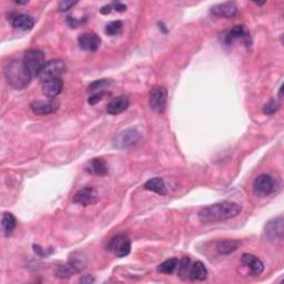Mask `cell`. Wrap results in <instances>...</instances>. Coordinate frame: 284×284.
I'll list each match as a JSON object with an SVG mask.
<instances>
[{
    "instance_id": "cell-1",
    "label": "cell",
    "mask_w": 284,
    "mask_h": 284,
    "mask_svg": "<svg viewBox=\"0 0 284 284\" xmlns=\"http://www.w3.org/2000/svg\"><path fill=\"white\" fill-rule=\"evenodd\" d=\"M241 207L238 203L222 201L206 207L199 212V220L202 223H217L233 219L241 213Z\"/></svg>"
},
{
    "instance_id": "cell-2",
    "label": "cell",
    "mask_w": 284,
    "mask_h": 284,
    "mask_svg": "<svg viewBox=\"0 0 284 284\" xmlns=\"http://www.w3.org/2000/svg\"><path fill=\"white\" fill-rule=\"evenodd\" d=\"M4 75L10 87L16 90H22L29 86L33 78L24 60H13L5 68Z\"/></svg>"
},
{
    "instance_id": "cell-3",
    "label": "cell",
    "mask_w": 284,
    "mask_h": 284,
    "mask_svg": "<svg viewBox=\"0 0 284 284\" xmlns=\"http://www.w3.org/2000/svg\"><path fill=\"white\" fill-rule=\"evenodd\" d=\"M66 72L65 62L60 59H55L46 62L38 75V78L42 82L54 80V79H61L60 77Z\"/></svg>"
},
{
    "instance_id": "cell-4",
    "label": "cell",
    "mask_w": 284,
    "mask_h": 284,
    "mask_svg": "<svg viewBox=\"0 0 284 284\" xmlns=\"http://www.w3.org/2000/svg\"><path fill=\"white\" fill-rule=\"evenodd\" d=\"M24 62L32 77H38L42 67L46 65L44 64V54L38 49L27 50L24 56Z\"/></svg>"
},
{
    "instance_id": "cell-5",
    "label": "cell",
    "mask_w": 284,
    "mask_h": 284,
    "mask_svg": "<svg viewBox=\"0 0 284 284\" xmlns=\"http://www.w3.org/2000/svg\"><path fill=\"white\" fill-rule=\"evenodd\" d=\"M141 139V133L134 128H129L118 133L113 139V147L117 149H126L137 145Z\"/></svg>"
},
{
    "instance_id": "cell-6",
    "label": "cell",
    "mask_w": 284,
    "mask_h": 284,
    "mask_svg": "<svg viewBox=\"0 0 284 284\" xmlns=\"http://www.w3.org/2000/svg\"><path fill=\"white\" fill-rule=\"evenodd\" d=\"M107 250L118 258H124L131 251V242L126 235L119 234L109 240L107 244Z\"/></svg>"
},
{
    "instance_id": "cell-7",
    "label": "cell",
    "mask_w": 284,
    "mask_h": 284,
    "mask_svg": "<svg viewBox=\"0 0 284 284\" xmlns=\"http://www.w3.org/2000/svg\"><path fill=\"white\" fill-rule=\"evenodd\" d=\"M275 183L270 174H260L253 182V193L259 198H265L274 191Z\"/></svg>"
},
{
    "instance_id": "cell-8",
    "label": "cell",
    "mask_w": 284,
    "mask_h": 284,
    "mask_svg": "<svg viewBox=\"0 0 284 284\" xmlns=\"http://www.w3.org/2000/svg\"><path fill=\"white\" fill-rule=\"evenodd\" d=\"M168 101V91L164 87H155L149 96V106L157 113H163Z\"/></svg>"
},
{
    "instance_id": "cell-9",
    "label": "cell",
    "mask_w": 284,
    "mask_h": 284,
    "mask_svg": "<svg viewBox=\"0 0 284 284\" xmlns=\"http://www.w3.org/2000/svg\"><path fill=\"white\" fill-rule=\"evenodd\" d=\"M283 218L279 217L271 220L265 225V235L271 242L281 241L283 239Z\"/></svg>"
},
{
    "instance_id": "cell-10",
    "label": "cell",
    "mask_w": 284,
    "mask_h": 284,
    "mask_svg": "<svg viewBox=\"0 0 284 284\" xmlns=\"http://www.w3.org/2000/svg\"><path fill=\"white\" fill-rule=\"evenodd\" d=\"M30 109L37 116H47L59 109V102L56 100L33 101L30 104Z\"/></svg>"
},
{
    "instance_id": "cell-11",
    "label": "cell",
    "mask_w": 284,
    "mask_h": 284,
    "mask_svg": "<svg viewBox=\"0 0 284 284\" xmlns=\"http://www.w3.org/2000/svg\"><path fill=\"white\" fill-rule=\"evenodd\" d=\"M79 47L88 53H96L99 49L101 39L94 32H84L78 39Z\"/></svg>"
},
{
    "instance_id": "cell-12",
    "label": "cell",
    "mask_w": 284,
    "mask_h": 284,
    "mask_svg": "<svg viewBox=\"0 0 284 284\" xmlns=\"http://www.w3.org/2000/svg\"><path fill=\"white\" fill-rule=\"evenodd\" d=\"M97 201H98V192L90 186H86V188L78 191L73 197V202L81 204L83 207H88Z\"/></svg>"
},
{
    "instance_id": "cell-13",
    "label": "cell",
    "mask_w": 284,
    "mask_h": 284,
    "mask_svg": "<svg viewBox=\"0 0 284 284\" xmlns=\"http://www.w3.org/2000/svg\"><path fill=\"white\" fill-rule=\"evenodd\" d=\"M82 265H83V263L81 262L80 259L72 260V261H70V262H68L67 264L60 265L56 271V275L58 276L59 279H68V277H70L75 273L80 272L82 270Z\"/></svg>"
},
{
    "instance_id": "cell-14",
    "label": "cell",
    "mask_w": 284,
    "mask_h": 284,
    "mask_svg": "<svg viewBox=\"0 0 284 284\" xmlns=\"http://www.w3.org/2000/svg\"><path fill=\"white\" fill-rule=\"evenodd\" d=\"M241 262L246 268L251 271V273L254 275H260L264 270V265L262 261L253 254H250V253L242 254Z\"/></svg>"
},
{
    "instance_id": "cell-15",
    "label": "cell",
    "mask_w": 284,
    "mask_h": 284,
    "mask_svg": "<svg viewBox=\"0 0 284 284\" xmlns=\"http://www.w3.org/2000/svg\"><path fill=\"white\" fill-rule=\"evenodd\" d=\"M129 105H130V99L128 96H118L109 102V105L107 107V111L112 116L120 115V113L128 109Z\"/></svg>"
},
{
    "instance_id": "cell-16",
    "label": "cell",
    "mask_w": 284,
    "mask_h": 284,
    "mask_svg": "<svg viewBox=\"0 0 284 284\" xmlns=\"http://www.w3.org/2000/svg\"><path fill=\"white\" fill-rule=\"evenodd\" d=\"M211 13L217 17H222V18H232L236 16L238 7L234 3H223L215 5L211 8Z\"/></svg>"
},
{
    "instance_id": "cell-17",
    "label": "cell",
    "mask_w": 284,
    "mask_h": 284,
    "mask_svg": "<svg viewBox=\"0 0 284 284\" xmlns=\"http://www.w3.org/2000/svg\"><path fill=\"white\" fill-rule=\"evenodd\" d=\"M11 25H13L15 29H18L21 31H29L32 29L33 26H35V19L29 15L19 14L14 17L13 21H11Z\"/></svg>"
},
{
    "instance_id": "cell-18",
    "label": "cell",
    "mask_w": 284,
    "mask_h": 284,
    "mask_svg": "<svg viewBox=\"0 0 284 284\" xmlns=\"http://www.w3.org/2000/svg\"><path fill=\"white\" fill-rule=\"evenodd\" d=\"M64 89V82L61 79H54V80L42 82V92L48 98H55L61 93Z\"/></svg>"
},
{
    "instance_id": "cell-19",
    "label": "cell",
    "mask_w": 284,
    "mask_h": 284,
    "mask_svg": "<svg viewBox=\"0 0 284 284\" xmlns=\"http://www.w3.org/2000/svg\"><path fill=\"white\" fill-rule=\"evenodd\" d=\"M188 277L192 281H204L208 277V270L201 261H197L190 266Z\"/></svg>"
},
{
    "instance_id": "cell-20",
    "label": "cell",
    "mask_w": 284,
    "mask_h": 284,
    "mask_svg": "<svg viewBox=\"0 0 284 284\" xmlns=\"http://www.w3.org/2000/svg\"><path fill=\"white\" fill-rule=\"evenodd\" d=\"M249 33L246 30L244 26H234L231 30L225 33L224 36V42L226 46H230V44L233 43L238 39L241 38H248Z\"/></svg>"
},
{
    "instance_id": "cell-21",
    "label": "cell",
    "mask_w": 284,
    "mask_h": 284,
    "mask_svg": "<svg viewBox=\"0 0 284 284\" xmlns=\"http://www.w3.org/2000/svg\"><path fill=\"white\" fill-rule=\"evenodd\" d=\"M241 246V242L238 240H221L217 243V250L220 254L228 255L235 252Z\"/></svg>"
},
{
    "instance_id": "cell-22",
    "label": "cell",
    "mask_w": 284,
    "mask_h": 284,
    "mask_svg": "<svg viewBox=\"0 0 284 284\" xmlns=\"http://www.w3.org/2000/svg\"><path fill=\"white\" fill-rule=\"evenodd\" d=\"M145 189L155 192L157 195H160V196H164L167 193L166 184H164L163 179L158 177L148 180L145 183Z\"/></svg>"
},
{
    "instance_id": "cell-23",
    "label": "cell",
    "mask_w": 284,
    "mask_h": 284,
    "mask_svg": "<svg viewBox=\"0 0 284 284\" xmlns=\"http://www.w3.org/2000/svg\"><path fill=\"white\" fill-rule=\"evenodd\" d=\"M17 221L13 214L5 212L2 217V229L5 236H10L16 228Z\"/></svg>"
},
{
    "instance_id": "cell-24",
    "label": "cell",
    "mask_w": 284,
    "mask_h": 284,
    "mask_svg": "<svg viewBox=\"0 0 284 284\" xmlns=\"http://www.w3.org/2000/svg\"><path fill=\"white\" fill-rule=\"evenodd\" d=\"M87 170L89 172L97 175H106L108 171H109V170H108V164L100 158L92 159V160L90 161Z\"/></svg>"
},
{
    "instance_id": "cell-25",
    "label": "cell",
    "mask_w": 284,
    "mask_h": 284,
    "mask_svg": "<svg viewBox=\"0 0 284 284\" xmlns=\"http://www.w3.org/2000/svg\"><path fill=\"white\" fill-rule=\"evenodd\" d=\"M178 264L179 260L177 258L169 259L158 266V271L163 274H172L178 269Z\"/></svg>"
},
{
    "instance_id": "cell-26",
    "label": "cell",
    "mask_w": 284,
    "mask_h": 284,
    "mask_svg": "<svg viewBox=\"0 0 284 284\" xmlns=\"http://www.w3.org/2000/svg\"><path fill=\"white\" fill-rule=\"evenodd\" d=\"M110 84H111V81L109 80V79H100V80H97L90 84V86L88 87V90L91 92V94L97 93V92H104V91H107V89L109 88Z\"/></svg>"
},
{
    "instance_id": "cell-27",
    "label": "cell",
    "mask_w": 284,
    "mask_h": 284,
    "mask_svg": "<svg viewBox=\"0 0 284 284\" xmlns=\"http://www.w3.org/2000/svg\"><path fill=\"white\" fill-rule=\"evenodd\" d=\"M122 30V22L120 20H115L109 22L106 26V33L108 36H117L118 33H120Z\"/></svg>"
},
{
    "instance_id": "cell-28",
    "label": "cell",
    "mask_w": 284,
    "mask_h": 284,
    "mask_svg": "<svg viewBox=\"0 0 284 284\" xmlns=\"http://www.w3.org/2000/svg\"><path fill=\"white\" fill-rule=\"evenodd\" d=\"M189 270H190V259L188 257H185V258H183L182 260H181L180 262H179V264H178L179 275L181 277H182V276L188 277Z\"/></svg>"
},
{
    "instance_id": "cell-29",
    "label": "cell",
    "mask_w": 284,
    "mask_h": 284,
    "mask_svg": "<svg viewBox=\"0 0 284 284\" xmlns=\"http://www.w3.org/2000/svg\"><path fill=\"white\" fill-rule=\"evenodd\" d=\"M280 109V104H279V101H276L274 99H272L270 100L268 104L264 105L263 107V113H265V115H268V116H272V115H274V113Z\"/></svg>"
},
{
    "instance_id": "cell-30",
    "label": "cell",
    "mask_w": 284,
    "mask_h": 284,
    "mask_svg": "<svg viewBox=\"0 0 284 284\" xmlns=\"http://www.w3.org/2000/svg\"><path fill=\"white\" fill-rule=\"evenodd\" d=\"M107 94H109L107 91H104V92H97V93H92L91 96L89 97V99H88V102L90 105H96L97 102H99L101 101L102 99H104V97H106Z\"/></svg>"
},
{
    "instance_id": "cell-31",
    "label": "cell",
    "mask_w": 284,
    "mask_h": 284,
    "mask_svg": "<svg viewBox=\"0 0 284 284\" xmlns=\"http://www.w3.org/2000/svg\"><path fill=\"white\" fill-rule=\"evenodd\" d=\"M77 4V2H60L58 4V9L59 11H67L71 9L73 6H76Z\"/></svg>"
},
{
    "instance_id": "cell-32",
    "label": "cell",
    "mask_w": 284,
    "mask_h": 284,
    "mask_svg": "<svg viewBox=\"0 0 284 284\" xmlns=\"http://www.w3.org/2000/svg\"><path fill=\"white\" fill-rule=\"evenodd\" d=\"M113 6V10L118 11V13H123V11L127 10V6L120 4V3H116V4H112Z\"/></svg>"
},
{
    "instance_id": "cell-33",
    "label": "cell",
    "mask_w": 284,
    "mask_h": 284,
    "mask_svg": "<svg viewBox=\"0 0 284 284\" xmlns=\"http://www.w3.org/2000/svg\"><path fill=\"white\" fill-rule=\"evenodd\" d=\"M112 10H113V6H112V4H109L107 6H104V7L100 9V13L102 15H109Z\"/></svg>"
},
{
    "instance_id": "cell-34",
    "label": "cell",
    "mask_w": 284,
    "mask_h": 284,
    "mask_svg": "<svg viewBox=\"0 0 284 284\" xmlns=\"http://www.w3.org/2000/svg\"><path fill=\"white\" fill-rule=\"evenodd\" d=\"M80 282H82V283H92V282H94V279H93V277L86 276V277H82Z\"/></svg>"
},
{
    "instance_id": "cell-35",
    "label": "cell",
    "mask_w": 284,
    "mask_h": 284,
    "mask_svg": "<svg viewBox=\"0 0 284 284\" xmlns=\"http://www.w3.org/2000/svg\"><path fill=\"white\" fill-rule=\"evenodd\" d=\"M17 4H19V5H26L28 4V2H16Z\"/></svg>"
}]
</instances>
